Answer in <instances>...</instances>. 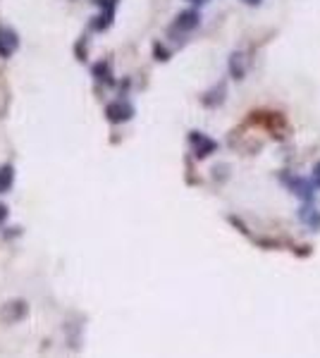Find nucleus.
I'll return each mask as SVG.
<instances>
[{"instance_id": "obj_1", "label": "nucleus", "mask_w": 320, "mask_h": 358, "mask_svg": "<svg viewBox=\"0 0 320 358\" xmlns=\"http://www.w3.org/2000/svg\"><path fill=\"white\" fill-rule=\"evenodd\" d=\"M284 184H287L289 189H292V194L299 196L301 201H306V203H311L313 199H316V192H313V182L311 179H304V177H289L284 175Z\"/></svg>"}, {"instance_id": "obj_2", "label": "nucleus", "mask_w": 320, "mask_h": 358, "mask_svg": "<svg viewBox=\"0 0 320 358\" xmlns=\"http://www.w3.org/2000/svg\"><path fill=\"white\" fill-rule=\"evenodd\" d=\"M20 48V36L15 34V29L0 27V57H13Z\"/></svg>"}, {"instance_id": "obj_3", "label": "nucleus", "mask_w": 320, "mask_h": 358, "mask_svg": "<svg viewBox=\"0 0 320 358\" xmlns=\"http://www.w3.org/2000/svg\"><path fill=\"white\" fill-rule=\"evenodd\" d=\"M189 141H191V146H194L196 158H206V155H211L215 148H218V143H215L211 136L203 134V131H191Z\"/></svg>"}, {"instance_id": "obj_4", "label": "nucleus", "mask_w": 320, "mask_h": 358, "mask_svg": "<svg viewBox=\"0 0 320 358\" xmlns=\"http://www.w3.org/2000/svg\"><path fill=\"white\" fill-rule=\"evenodd\" d=\"M96 5L101 8V15L96 17L94 29H96V31H103V29H108L110 22H113L115 8H118V0H96Z\"/></svg>"}, {"instance_id": "obj_5", "label": "nucleus", "mask_w": 320, "mask_h": 358, "mask_svg": "<svg viewBox=\"0 0 320 358\" xmlns=\"http://www.w3.org/2000/svg\"><path fill=\"white\" fill-rule=\"evenodd\" d=\"M106 115H108L110 122L120 124V122H127V120L132 117V115H134V108H132L127 101H115V103H110V106H108Z\"/></svg>"}, {"instance_id": "obj_6", "label": "nucleus", "mask_w": 320, "mask_h": 358, "mask_svg": "<svg viewBox=\"0 0 320 358\" xmlns=\"http://www.w3.org/2000/svg\"><path fill=\"white\" fill-rule=\"evenodd\" d=\"M201 24V17L196 10H187V13H179L177 20L172 24V31H194Z\"/></svg>"}, {"instance_id": "obj_7", "label": "nucleus", "mask_w": 320, "mask_h": 358, "mask_svg": "<svg viewBox=\"0 0 320 358\" xmlns=\"http://www.w3.org/2000/svg\"><path fill=\"white\" fill-rule=\"evenodd\" d=\"M299 220L304 222L308 229H320V210L313 206H304L299 210Z\"/></svg>"}, {"instance_id": "obj_8", "label": "nucleus", "mask_w": 320, "mask_h": 358, "mask_svg": "<svg viewBox=\"0 0 320 358\" xmlns=\"http://www.w3.org/2000/svg\"><path fill=\"white\" fill-rule=\"evenodd\" d=\"M15 184V167L13 165H0V194H8Z\"/></svg>"}, {"instance_id": "obj_9", "label": "nucleus", "mask_w": 320, "mask_h": 358, "mask_svg": "<svg viewBox=\"0 0 320 358\" xmlns=\"http://www.w3.org/2000/svg\"><path fill=\"white\" fill-rule=\"evenodd\" d=\"M242 57L244 55H232V60H230V69H232V74H235V79H242L244 77V62H242Z\"/></svg>"}, {"instance_id": "obj_10", "label": "nucleus", "mask_w": 320, "mask_h": 358, "mask_svg": "<svg viewBox=\"0 0 320 358\" xmlns=\"http://www.w3.org/2000/svg\"><path fill=\"white\" fill-rule=\"evenodd\" d=\"M311 182H313V187H320V160L316 165H313V175H311Z\"/></svg>"}, {"instance_id": "obj_11", "label": "nucleus", "mask_w": 320, "mask_h": 358, "mask_svg": "<svg viewBox=\"0 0 320 358\" xmlns=\"http://www.w3.org/2000/svg\"><path fill=\"white\" fill-rule=\"evenodd\" d=\"M8 217H10V208L5 206V203H0V227L8 222Z\"/></svg>"}, {"instance_id": "obj_12", "label": "nucleus", "mask_w": 320, "mask_h": 358, "mask_svg": "<svg viewBox=\"0 0 320 358\" xmlns=\"http://www.w3.org/2000/svg\"><path fill=\"white\" fill-rule=\"evenodd\" d=\"M244 3H246V5H260L263 0H244Z\"/></svg>"}, {"instance_id": "obj_13", "label": "nucleus", "mask_w": 320, "mask_h": 358, "mask_svg": "<svg viewBox=\"0 0 320 358\" xmlns=\"http://www.w3.org/2000/svg\"><path fill=\"white\" fill-rule=\"evenodd\" d=\"M187 3H194V5H203V3H208V0H187Z\"/></svg>"}]
</instances>
